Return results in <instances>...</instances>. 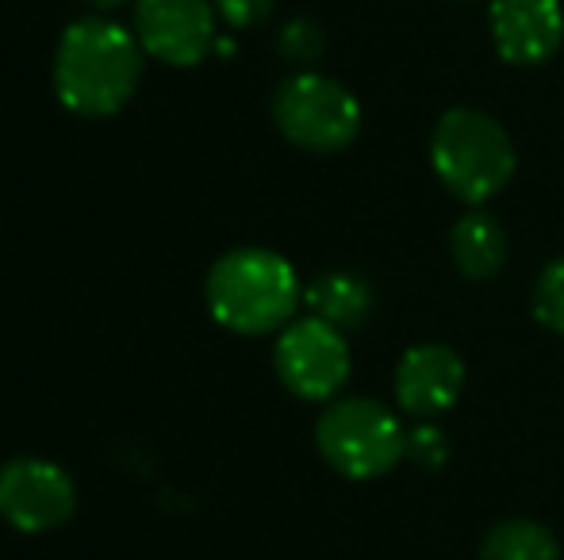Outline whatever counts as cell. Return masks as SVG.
<instances>
[{"label": "cell", "instance_id": "cell-10", "mask_svg": "<svg viewBox=\"0 0 564 560\" xmlns=\"http://www.w3.org/2000/svg\"><path fill=\"white\" fill-rule=\"evenodd\" d=\"M460 392H465V361L457 350L426 342L403 353L395 369V399L408 415L434 419L457 404Z\"/></svg>", "mask_w": 564, "mask_h": 560}, {"label": "cell", "instance_id": "cell-7", "mask_svg": "<svg viewBox=\"0 0 564 560\" xmlns=\"http://www.w3.org/2000/svg\"><path fill=\"white\" fill-rule=\"evenodd\" d=\"M77 510V484L62 464L15 457L0 464V518L20 534H51Z\"/></svg>", "mask_w": 564, "mask_h": 560}, {"label": "cell", "instance_id": "cell-2", "mask_svg": "<svg viewBox=\"0 0 564 560\" xmlns=\"http://www.w3.org/2000/svg\"><path fill=\"white\" fill-rule=\"evenodd\" d=\"M204 296L219 327L235 334H269L289 327L296 315L300 277L273 250L238 246L208 270Z\"/></svg>", "mask_w": 564, "mask_h": 560}, {"label": "cell", "instance_id": "cell-1", "mask_svg": "<svg viewBox=\"0 0 564 560\" xmlns=\"http://www.w3.org/2000/svg\"><path fill=\"white\" fill-rule=\"evenodd\" d=\"M142 43L105 15H82L54 51V92L82 120L123 112L142 81Z\"/></svg>", "mask_w": 564, "mask_h": 560}, {"label": "cell", "instance_id": "cell-3", "mask_svg": "<svg viewBox=\"0 0 564 560\" xmlns=\"http://www.w3.org/2000/svg\"><path fill=\"white\" fill-rule=\"evenodd\" d=\"M431 162L457 200L488 204L514 177V142L491 116L476 108H453L434 128Z\"/></svg>", "mask_w": 564, "mask_h": 560}, {"label": "cell", "instance_id": "cell-5", "mask_svg": "<svg viewBox=\"0 0 564 560\" xmlns=\"http://www.w3.org/2000/svg\"><path fill=\"white\" fill-rule=\"evenodd\" d=\"M273 123L292 146L338 154L361 131V105L335 77L300 69L273 92Z\"/></svg>", "mask_w": 564, "mask_h": 560}, {"label": "cell", "instance_id": "cell-9", "mask_svg": "<svg viewBox=\"0 0 564 560\" xmlns=\"http://www.w3.org/2000/svg\"><path fill=\"white\" fill-rule=\"evenodd\" d=\"M491 43L511 66H538L553 58L564 39L561 0H491Z\"/></svg>", "mask_w": 564, "mask_h": 560}, {"label": "cell", "instance_id": "cell-13", "mask_svg": "<svg viewBox=\"0 0 564 560\" xmlns=\"http://www.w3.org/2000/svg\"><path fill=\"white\" fill-rule=\"evenodd\" d=\"M480 560H561V546L550 526L534 518H507L484 534Z\"/></svg>", "mask_w": 564, "mask_h": 560}, {"label": "cell", "instance_id": "cell-4", "mask_svg": "<svg viewBox=\"0 0 564 560\" xmlns=\"http://www.w3.org/2000/svg\"><path fill=\"white\" fill-rule=\"evenodd\" d=\"M323 461L346 480H377L408 453V430L377 399H335L315 422Z\"/></svg>", "mask_w": 564, "mask_h": 560}, {"label": "cell", "instance_id": "cell-15", "mask_svg": "<svg viewBox=\"0 0 564 560\" xmlns=\"http://www.w3.org/2000/svg\"><path fill=\"white\" fill-rule=\"evenodd\" d=\"M281 54L289 62H296V66H312L315 58L323 54V31L319 23L312 20H292L289 28L281 31Z\"/></svg>", "mask_w": 564, "mask_h": 560}, {"label": "cell", "instance_id": "cell-8", "mask_svg": "<svg viewBox=\"0 0 564 560\" xmlns=\"http://www.w3.org/2000/svg\"><path fill=\"white\" fill-rule=\"evenodd\" d=\"M134 35L150 58L193 69L216 51L212 0H134Z\"/></svg>", "mask_w": 564, "mask_h": 560}, {"label": "cell", "instance_id": "cell-17", "mask_svg": "<svg viewBox=\"0 0 564 560\" xmlns=\"http://www.w3.org/2000/svg\"><path fill=\"white\" fill-rule=\"evenodd\" d=\"M216 12L224 15L230 28H258L269 12H273L276 0H212Z\"/></svg>", "mask_w": 564, "mask_h": 560}, {"label": "cell", "instance_id": "cell-18", "mask_svg": "<svg viewBox=\"0 0 564 560\" xmlns=\"http://www.w3.org/2000/svg\"><path fill=\"white\" fill-rule=\"evenodd\" d=\"M85 4L100 8V12H112V8H119V4H127V0H85Z\"/></svg>", "mask_w": 564, "mask_h": 560}, {"label": "cell", "instance_id": "cell-11", "mask_svg": "<svg viewBox=\"0 0 564 560\" xmlns=\"http://www.w3.org/2000/svg\"><path fill=\"white\" fill-rule=\"evenodd\" d=\"M453 262H457L460 277L468 281H491L507 262V231L484 211H468L457 219L449 234Z\"/></svg>", "mask_w": 564, "mask_h": 560}, {"label": "cell", "instance_id": "cell-6", "mask_svg": "<svg viewBox=\"0 0 564 560\" xmlns=\"http://www.w3.org/2000/svg\"><path fill=\"white\" fill-rule=\"evenodd\" d=\"M273 369L296 399L323 404L335 399L349 376V345L338 327L319 315L292 319L273 345Z\"/></svg>", "mask_w": 564, "mask_h": 560}, {"label": "cell", "instance_id": "cell-14", "mask_svg": "<svg viewBox=\"0 0 564 560\" xmlns=\"http://www.w3.org/2000/svg\"><path fill=\"white\" fill-rule=\"evenodd\" d=\"M534 319L553 334H564V254L542 270L534 288Z\"/></svg>", "mask_w": 564, "mask_h": 560}, {"label": "cell", "instance_id": "cell-16", "mask_svg": "<svg viewBox=\"0 0 564 560\" xmlns=\"http://www.w3.org/2000/svg\"><path fill=\"white\" fill-rule=\"evenodd\" d=\"M408 457L423 469H442L449 457V446H446V433L434 430V426H419V430L408 433Z\"/></svg>", "mask_w": 564, "mask_h": 560}, {"label": "cell", "instance_id": "cell-12", "mask_svg": "<svg viewBox=\"0 0 564 560\" xmlns=\"http://www.w3.org/2000/svg\"><path fill=\"white\" fill-rule=\"evenodd\" d=\"M304 299L319 319H327L338 330L365 327L372 315V288L354 273H323L304 292Z\"/></svg>", "mask_w": 564, "mask_h": 560}]
</instances>
